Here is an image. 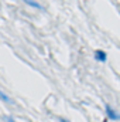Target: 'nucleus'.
I'll list each match as a JSON object with an SVG mask.
<instances>
[{"instance_id":"f257e3e1","label":"nucleus","mask_w":120,"mask_h":122,"mask_svg":"<svg viewBox=\"0 0 120 122\" xmlns=\"http://www.w3.org/2000/svg\"><path fill=\"white\" fill-rule=\"evenodd\" d=\"M105 112H106V115H107V118L110 121H119L120 119V114L116 109H113L110 105H106L105 107Z\"/></svg>"},{"instance_id":"f03ea898","label":"nucleus","mask_w":120,"mask_h":122,"mask_svg":"<svg viewBox=\"0 0 120 122\" xmlns=\"http://www.w3.org/2000/svg\"><path fill=\"white\" fill-rule=\"evenodd\" d=\"M95 60L99 61V62H106V60H107V53L103 51V50H96L95 51Z\"/></svg>"},{"instance_id":"7ed1b4c3","label":"nucleus","mask_w":120,"mask_h":122,"mask_svg":"<svg viewBox=\"0 0 120 122\" xmlns=\"http://www.w3.org/2000/svg\"><path fill=\"white\" fill-rule=\"evenodd\" d=\"M0 101H3V102H6V104H10V105H13L14 104V101L6 94V92H3L1 90H0Z\"/></svg>"},{"instance_id":"20e7f679","label":"nucleus","mask_w":120,"mask_h":122,"mask_svg":"<svg viewBox=\"0 0 120 122\" xmlns=\"http://www.w3.org/2000/svg\"><path fill=\"white\" fill-rule=\"evenodd\" d=\"M24 3H26L27 6H31V7L37 9V10H41V9H42V6H41L40 3H37V1H32V0H26Z\"/></svg>"},{"instance_id":"39448f33","label":"nucleus","mask_w":120,"mask_h":122,"mask_svg":"<svg viewBox=\"0 0 120 122\" xmlns=\"http://www.w3.org/2000/svg\"><path fill=\"white\" fill-rule=\"evenodd\" d=\"M4 122H17L13 117H4Z\"/></svg>"},{"instance_id":"423d86ee","label":"nucleus","mask_w":120,"mask_h":122,"mask_svg":"<svg viewBox=\"0 0 120 122\" xmlns=\"http://www.w3.org/2000/svg\"><path fill=\"white\" fill-rule=\"evenodd\" d=\"M58 121L60 122H69L68 119H64V118H58Z\"/></svg>"}]
</instances>
